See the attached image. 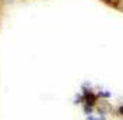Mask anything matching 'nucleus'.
<instances>
[{
  "label": "nucleus",
  "mask_w": 123,
  "mask_h": 120,
  "mask_svg": "<svg viewBox=\"0 0 123 120\" xmlns=\"http://www.w3.org/2000/svg\"><path fill=\"white\" fill-rule=\"evenodd\" d=\"M83 112H84L85 116H90V114H94L95 108L94 106H90V105H83Z\"/></svg>",
  "instance_id": "2"
},
{
  "label": "nucleus",
  "mask_w": 123,
  "mask_h": 120,
  "mask_svg": "<svg viewBox=\"0 0 123 120\" xmlns=\"http://www.w3.org/2000/svg\"><path fill=\"white\" fill-rule=\"evenodd\" d=\"M113 112H115V114H117V116H122V117H123V105H119L115 110H113Z\"/></svg>",
  "instance_id": "4"
},
{
  "label": "nucleus",
  "mask_w": 123,
  "mask_h": 120,
  "mask_svg": "<svg viewBox=\"0 0 123 120\" xmlns=\"http://www.w3.org/2000/svg\"><path fill=\"white\" fill-rule=\"evenodd\" d=\"M95 110L98 112V116H106L108 113H112L113 114V106L111 105L106 99H102V101H99L97 103Z\"/></svg>",
  "instance_id": "1"
},
{
  "label": "nucleus",
  "mask_w": 123,
  "mask_h": 120,
  "mask_svg": "<svg viewBox=\"0 0 123 120\" xmlns=\"http://www.w3.org/2000/svg\"><path fill=\"white\" fill-rule=\"evenodd\" d=\"M98 120H106V116H98Z\"/></svg>",
  "instance_id": "6"
},
{
  "label": "nucleus",
  "mask_w": 123,
  "mask_h": 120,
  "mask_svg": "<svg viewBox=\"0 0 123 120\" xmlns=\"http://www.w3.org/2000/svg\"><path fill=\"white\" fill-rule=\"evenodd\" d=\"M111 96H112V94H111L109 91H106V90L99 91V92H98V98H99V99H106V101H108Z\"/></svg>",
  "instance_id": "3"
},
{
  "label": "nucleus",
  "mask_w": 123,
  "mask_h": 120,
  "mask_svg": "<svg viewBox=\"0 0 123 120\" xmlns=\"http://www.w3.org/2000/svg\"><path fill=\"white\" fill-rule=\"evenodd\" d=\"M85 120H98V116H95V114H90V116H87Z\"/></svg>",
  "instance_id": "5"
}]
</instances>
